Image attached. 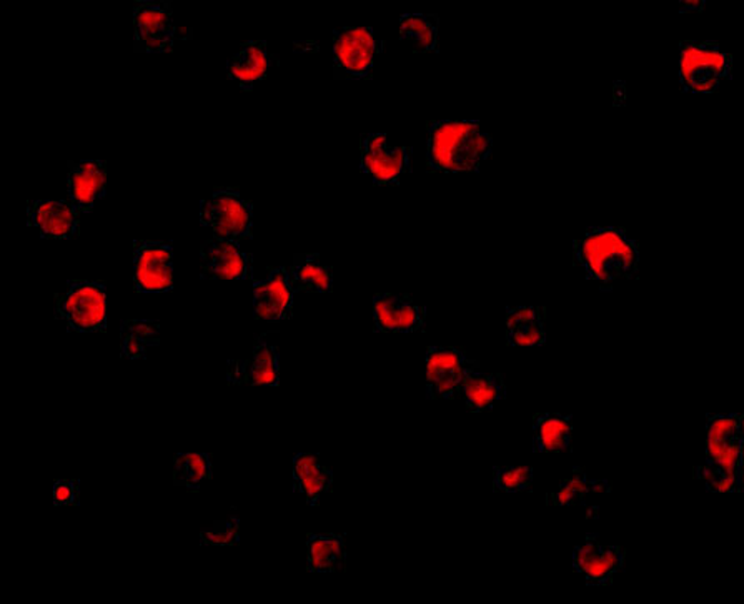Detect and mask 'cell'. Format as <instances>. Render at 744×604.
<instances>
[{"instance_id": "cell-1", "label": "cell", "mask_w": 744, "mask_h": 604, "mask_svg": "<svg viewBox=\"0 0 744 604\" xmlns=\"http://www.w3.org/2000/svg\"><path fill=\"white\" fill-rule=\"evenodd\" d=\"M576 263L586 280L610 292L620 280H635L640 273V246L619 226H592L573 242Z\"/></svg>"}, {"instance_id": "cell-2", "label": "cell", "mask_w": 744, "mask_h": 604, "mask_svg": "<svg viewBox=\"0 0 744 604\" xmlns=\"http://www.w3.org/2000/svg\"><path fill=\"white\" fill-rule=\"evenodd\" d=\"M493 152V139L479 120H439L430 123L429 163L442 173L480 172Z\"/></svg>"}, {"instance_id": "cell-3", "label": "cell", "mask_w": 744, "mask_h": 604, "mask_svg": "<svg viewBox=\"0 0 744 604\" xmlns=\"http://www.w3.org/2000/svg\"><path fill=\"white\" fill-rule=\"evenodd\" d=\"M733 57L716 42H680V87L685 93L718 92L732 79Z\"/></svg>"}, {"instance_id": "cell-4", "label": "cell", "mask_w": 744, "mask_h": 604, "mask_svg": "<svg viewBox=\"0 0 744 604\" xmlns=\"http://www.w3.org/2000/svg\"><path fill=\"white\" fill-rule=\"evenodd\" d=\"M57 315L72 333L107 332V290L103 283L72 280L57 295Z\"/></svg>"}, {"instance_id": "cell-5", "label": "cell", "mask_w": 744, "mask_h": 604, "mask_svg": "<svg viewBox=\"0 0 744 604\" xmlns=\"http://www.w3.org/2000/svg\"><path fill=\"white\" fill-rule=\"evenodd\" d=\"M200 225L213 232L217 239H252L253 207L233 189H220L200 203Z\"/></svg>"}, {"instance_id": "cell-6", "label": "cell", "mask_w": 744, "mask_h": 604, "mask_svg": "<svg viewBox=\"0 0 744 604\" xmlns=\"http://www.w3.org/2000/svg\"><path fill=\"white\" fill-rule=\"evenodd\" d=\"M333 76L342 80H366L372 76L382 42L370 27H342L333 32Z\"/></svg>"}, {"instance_id": "cell-7", "label": "cell", "mask_w": 744, "mask_h": 604, "mask_svg": "<svg viewBox=\"0 0 744 604\" xmlns=\"http://www.w3.org/2000/svg\"><path fill=\"white\" fill-rule=\"evenodd\" d=\"M360 169L376 187L399 185L412 172V149L393 145L385 133H369L360 145Z\"/></svg>"}, {"instance_id": "cell-8", "label": "cell", "mask_w": 744, "mask_h": 604, "mask_svg": "<svg viewBox=\"0 0 744 604\" xmlns=\"http://www.w3.org/2000/svg\"><path fill=\"white\" fill-rule=\"evenodd\" d=\"M177 23L172 3L139 0L133 6V46L137 52L170 53L175 47Z\"/></svg>"}, {"instance_id": "cell-9", "label": "cell", "mask_w": 744, "mask_h": 604, "mask_svg": "<svg viewBox=\"0 0 744 604\" xmlns=\"http://www.w3.org/2000/svg\"><path fill=\"white\" fill-rule=\"evenodd\" d=\"M133 283L137 292L169 293L173 289V246L165 242H133Z\"/></svg>"}, {"instance_id": "cell-10", "label": "cell", "mask_w": 744, "mask_h": 604, "mask_svg": "<svg viewBox=\"0 0 744 604\" xmlns=\"http://www.w3.org/2000/svg\"><path fill=\"white\" fill-rule=\"evenodd\" d=\"M473 369H480V363L470 360L462 350L430 346L426 352V396L430 400L459 399L463 376Z\"/></svg>"}, {"instance_id": "cell-11", "label": "cell", "mask_w": 744, "mask_h": 604, "mask_svg": "<svg viewBox=\"0 0 744 604\" xmlns=\"http://www.w3.org/2000/svg\"><path fill=\"white\" fill-rule=\"evenodd\" d=\"M252 259L233 240H207L200 249V279L249 280Z\"/></svg>"}, {"instance_id": "cell-12", "label": "cell", "mask_w": 744, "mask_h": 604, "mask_svg": "<svg viewBox=\"0 0 744 604\" xmlns=\"http://www.w3.org/2000/svg\"><path fill=\"white\" fill-rule=\"evenodd\" d=\"M27 225L43 240H73L79 235L80 213L69 200H32Z\"/></svg>"}, {"instance_id": "cell-13", "label": "cell", "mask_w": 744, "mask_h": 604, "mask_svg": "<svg viewBox=\"0 0 744 604\" xmlns=\"http://www.w3.org/2000/svg\"><path fill=\"white\" fill-rule=\"evenodd\" d=\"M426 310L410 295L379 293L373 296V325L376 333H415L425 326Z\"/></svg>"}, {"instance_id": "cell-14", "label": "cell", "mask_w": 744, "mask_h": 604, "mask_svg": "<svg viewBox=\"0 0 744 604\" xmlns=\"http://www.w3.org/2000/svg\"><path fill=\"white\" fill-rule=\"evenodd\" d=\"M293 289L289 270L275 269L265 280L253 283V313L257 320L277 323L293 316Z\"/></svg>"}, {"instance_id": "cell-15", "label": "cell", "mask_w": 744, "mask_h": 604, "mask_svg": "<svg viewBox=\"0 0 744 604\" xmlns=\"http://www.w3.org/2000/svg\"><path fill=\"white\" fill-rule=\"evenodd\" d=\"M230 385L272 386L280 385L279 350L265 340H257L252 356L247 360H232L227 370Z\"/></svg>"}, {"instance_id": "cell-16", "label": "cell", "mask_w": 744, "mask_h": 604, "mask_svg": "<svg viewBox=\"0 0 744 604\" xmlns=\"http://www.w3.org/2000/svg\"><path fill=\"white\" fill-rule=\"evenodd\" d=\"M69 202L80 215L90 213L105 197L107 163L103 160H80L70 163Z\"/></svg>"}, {"instance_id": "cell-17", "label": "cell", "mask_w": 744, "mask_h": 604, "mask_svg": "<svg viewBox=\"0 0 744 604\" xmlns=\"http://www.w3.org/2000/svg\"><path fill=\"white\" fill-rule=\"evenodd\" d=\"M272 66L269 46L263 40H250L232 56L227 67V79L237 83L243 92H252L262 80H265Z\"/></svg>"}, {"instance_id": "cell-18", "label": "cell", "mask_w": 744, "mask_h": 604, "mask_svg": "<svg viewBox=\"0 0 744 604\" xmlns=\"http://www.w3.org/2000/svg\"><path fill=\"white\" fill-rule=\"evenodd\" d=\"M459 396L465 403L469 412L486 413L492 412L496 403L505 400L506 385L505 380L499 373L480 372V369L470 370L463 376L460 385Z\"/></svg>"}, {"instance_id": "cell-19", "label": "cell", "mask_w": 744, "mask_h": 604, "mask_svg": "<svg viewBox=\"0 0 744 604\" xmlns=\"http://www.w3.org/2000/svg\"><path fill=\"white\" fill-rule=\"evenodd\" d=\"M333 483V472L315 453H299L293 460V486L310 506H316Z\"/></svg>"}, {"instance_id": "cell-20", "label": "cell", "mask_w": 744, "mask_h": 604, "mask_svg": "<svg viewBox=\"0 0 744 604\" xmlns=\"http://www.w3.org/2000/svg\"><path fill=\"white\" fill-rule=\"evenodd\" d=\"M345 562L346 543L342 535H309L306 568L310 573L343 572Z\"/></svg>"}, {"instance_id": "cell-21", "label": "cell", "mask_w": 744, "mask_h": 604, "mask_svg": "<svg viewBox=\"0 0 744 604\" xmlns=\"http://www.w3.org/2000/svg\"><path fill=\"white\" fill-rule=\"evenodd\" d=\"M293 292L332 293L333 270L319 255H296L289 270Z\"/></svg>"}, {"instance_id": "cell-22", "label": "cell", "mask_w": 744, "mask_h": 604, "mask_svg": "<svg viewBox=\"0 0 744 604\" xmlns=\"http://www.w3.org/2000/svg\"><path fill=\"white\" fill-rule=\"evenodd\" d=\"M536 453H562L573 439V419L560 413H543L533 420Z\"/></svg>"}, {"instance_id": "cell-23", "label": "cell", "mask_w": 744, "mask_h": 604, "mask_svg": "<svg viewBox=\"0 0 744 604\" xmlns=\"http://www.w3.org/2000/svg\"><path fill=\"white\" fill-rule=\"evenodd\" d=\"M573 570L582 575L590 586L612 585L616 576L606 563L602 543L595 535L586 536V542L573 550Z\"/></svg>"}, {"instance_id": "cell-24", "label": "cell", "mask_w": 744, "mask_h": 604, "mask_svg": "<svg viewBox=\"0 0 744 604\" xmlns=\"http://www.w3.org/2000/svg\"><path fill=\"white\" fill-rule=\"evenodd\" d=\"M440 19L435 13H403L400 17V39L412 43L416 52H439Z\"/></svg>"}, {"instance_id": "cell-25", "label": "cell", "mask_w": 744, "mask_h": 604, "mask_svg": "<svg viewBox=\"0 0 744 604\" xmlns=\"http://www.w3.org/2000/svg\"><path fill=\"white\" fill-rule=\"evenodd\" d=\"M160 345V322L157 320H127L122 325L120 353L127 360L145 359L149 350Z\"/></svg>"}, {"instance_id": "cell-26", "label": "cell", "mask_w": 744, "mask_h": 604, "mask_svg": "<svg viewBox=\"0 0 744 604\" xmlns=\"http://www.w3.org/2000/svg\"><path fill=\"white\" fill-rule=\"evenodd\" d=\"M212 480V459L207 453H177L173 459V485L199 492Z\"/></svg>"}, {"instance_id": "cell-27", "label": "cell", "mask_w": 744, "mask_h": 604, "mask_svg": "<svg viewBox=\"0 0 744 604\" xmlns=\"http://www.w3.org/2000/svg\"><path fill=\"white\" fill-rule=\"evenodd\" d=\"M532 483L533 469H530V466H506V469H495V472H493V489H495V492H529Z\"/></svg>"}, {"instance_id": "cell-28", "label": "cell", "mask_w": 744, "mask_h": 604, "mask_svg": "<svg viewBox=\"0 0 744 604\" xmlns=\"http://www.w3.org/2000/svg\"><path fill=\"white\" fill-rule=\"evenodd\" d=\"M239 542V516H229V519L219 520L210 528H203L200 532V543L203 546H237Z\"/></svg>"}, {"instance_id": "cell-29", "label": "cell", "mask_w": 744, "mask_h": 604, "mask_svg": "<svg viewBox=\"0 0 744 604\" xmlns=\"http://www.w3.org/2000/svg\"><path fill=\"white\" fill-rule=\"evenodd\" d=\"M696 480L705 483L706 490L712 493H740L743 490V480L726 476L715 466H698Z\"/></svg>"}, {"instance_id": "cell-30", "label": "cell", "mask_w": 744, "mask_h": 604, "mask_svg": "<svg viewBox=\"0 0 744 604\" xmlns=\"http://www.w3.org/2000/svg\"><path fill=\"white\" fill-rule=\"evenodd\" d=\"M743 415H712L706 422V439L730 440L742 439Z\"/></svg>"}, {"instance_id": "cell-31", "label": "cell", "mask_w": 744, "mask_h": 604, "mask_svg": "<svg viewBox=\"0 0 744 604\" xmlns=\"http://www.w3.org/2000/svg\"><path fill=\"white\" fill-rule=\"evenodd\" d=\"M510 346H543L546 343L545 320L540 322L526 323V325L515 326L509 330L506 335Z\"/></svg>"}, {"instance_id": "cell-32", "label": "cell", "mask_w": 744, "mask_h": 604, "mask_svg": "<svg viewBox=\"0 0 744 604\" xmlns=\"http://www.w3.org/2000/svg\"><path fill=\"white\" fill-rule=\"evenodd\" d=\"M710 466H715L720 472L725 473L726 476L743 480V436L742 439L728 442L725 452Z\"/></svg>"}, {"instance_id": "cell-33", "label": "cell", "mask_w": 744, "mask_h": 604, "mask_svg": "<svg viewBox=\"0 0 744 604\" xmlns=\"http://www.w3.org/2000/svg\"><path fill=\"white\" fill-rule=\"evenodd\" d=\"M560 485L572 490V492L580 493V495L585 496V499L590 495H596V493L610 492L609 482H605V480H590L583 470H575L573 475L570 476V479L563 480Z\"/></svg>"}, {"instance_id": "cell-34", "label": "cell", "mask_w": 744, "mask_h": 604, "mask_svg": "<svg viewBox=\"0 0 744 604\" xmlns=\"http://www.w3.org/2000/svg\"><path fill=\"white\" fill-rule=\"evenodd\" d=\"M540 320H545V310L542 306H515L506 312V330Z\"/></svg>"}, {"instance_id": "cell-35", "label": "cell", "mask_w": 744, "mask_h": 604, "mask_svg": "<svg viewBox=\"0 0 744 604\" xmlns=\"http://www.w3.org/2000/svg\"><path fill=\"white\" fill-rule=\"evenodd\" d=\"M79 482H69V480H59L53 485V505L56 506H79Z\"/></svg>"}, {"instance_id": "cell-36", "label": "cell", "mask_w": 744, "mask_h": 604, "mask_svg": "<svg viewBox=\"0 0 744 604\" xmlns=\"http://www.w3.org/2000/svg\"><path fill=\"white\" fill-rule=\"evenodd\" d=\"M585 496L572 492V490L565 489L562 485L559 486L555 493H550L549 495L550 505L555 506H580L585 503Z\"/></svg>"}, {"instance_id": "cell-37", "label": "cell", "mask_w": 744, "mask_h": 604, "mask_svg": "<svg viewBox=\"0 0 744 604\" xmlns=\"http://www.w3.org/2000/svg\"><path fill=\"white\" fill-rule=\"evenodd\" d=\"M705 0H683L680 2V13L703 12Z\"/></svg>"}]
</instances>
